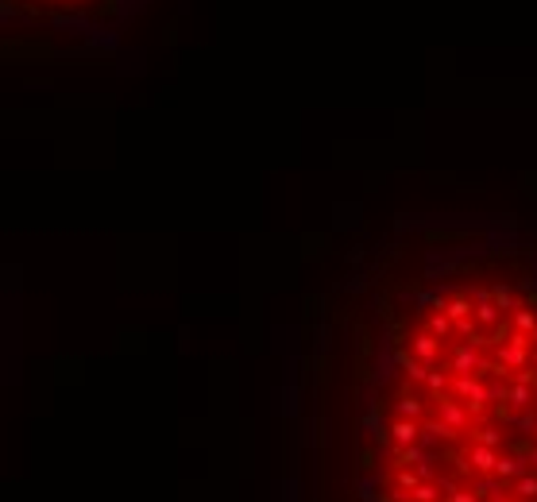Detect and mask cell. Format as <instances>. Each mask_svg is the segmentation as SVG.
<instances>
[{"mask_svg":"<svg viewBox=\"0 0 537 502\" xmlns=\"http://www.w3.org/2000/svg\"><path fill=\"white\" fill-rule=\"evenodd\" d=\"M491 475L503 479V483H510V479L526 475V460H518V456H510V452H498V460H495V468H491Z\"/></svg>","mask_w":537,"mask_h":502,"instance_id":"2","label":"cell"},{"mask_svg":"<svg viewBox=\"0 0 537 502\" xmlns=\"http://www.w3.org/2000/svg\"><path fill=\"white\" fill-rule=\"evenodd\" d=\"M449 502H479L472 491H460V487H449Z\"/></svg>","mask_w":537,"mask_h":502,"instance_id":"4","label":"cell"},{"mask_svg":"<svg viewBox=\"0 0 537 502\" xmlns=\"http://www.w3.org/2000/svg\"><path fill=\"white\" fill-rule=\"evenodd\" d=\"M491 502H526V498H503V494H495Z\"/></svg>","mask_w":537,"mask_h":502,"instance_id":"5","label":"cell"},{"mask_svg":"<svg viewBox=\"0 0 537 502\" xmlns=\"http://www.w3.org/2000/svg\"><path fill=\"white\" fill-rule=\"evenodd\" d=\"M163 0H0V62H89Z\"/></svg>","mask_w":537,"mask_h":502,"instance_id":"1","label":"cell"},{"mask_svg":"<svg viewBox=\"0 0 537 502\" xmlns=\"http://www.w3.org/2000/svg\"><path fill=\"white\" fill-rule=\"evenodd\" d=\"M506 491H510L514 494V498H537V475H529V471H526V475H518V479H510V483H506Z\"/></svg>","mask_w":537,"mask_h":502,"instance_id":"3","label":"cell"}]
</instances>
